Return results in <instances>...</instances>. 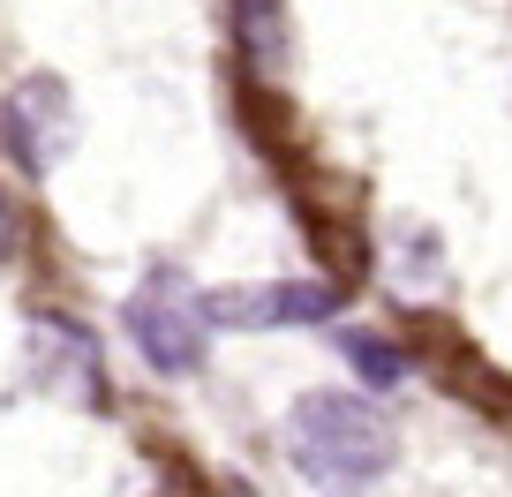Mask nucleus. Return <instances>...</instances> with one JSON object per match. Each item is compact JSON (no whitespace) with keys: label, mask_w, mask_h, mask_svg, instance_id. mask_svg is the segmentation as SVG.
<instances>
[{"label":"nucleus","mask_w":512,"mask_h":497,"mask_svg":"<svg viewBox=\"0 0 512 497\" xmlns=\"http://www.w3.org/2000/svg\"><path fill=\"white\" fill-rule=\"evenodd\" d=\"M211 332H294V324H324L347 309V287L332 279H272V287H219L204 294Z\"/></svg>","instance_id":"3"},{"label":"nucleus","mask_w":512,"mask_h":497,"mask_svg":"<svg viewBox=\"0 0 512 497\" xmlns=\"http://www.w3.org/2000/svg\"><path fill=\"white\" fill-rule=\"evenodd\" d=\"M8 241H16V219H8V204H0V249H8Z\"/></svg>","instance_id":"8"},{"label":"nucleus","mask_w":512,"mask_h":497,"mask_svg":"<svg viewBox=\"0 0 512 497\" xmlns=\"http://www.w3.org/2000/svg\"><path fill=\"white\" fill-rule=\"evenodd\" d=\"M287 452L324 490H369L384 467L400 460V430L362 392H309L287 415Z\"/></svg>","instance_id":"1"},{"label":"nucleus","mask_w":512,"mask_h":497,"mask_svg":"<svg viewBox=\"0 0 512 497\" xmlns=\"http://www.w3.org/2000/svg\"><path fill=\"white\" fill-rule=\"evenodd\" d=\"M234 38H241V61H249V83L256 91H279L287 76V0H234Z\"/></svg>","instance_id":"6"},{"label":"nucleus","mask_w":512,"mask_h":497,"mask_svg":"<svg viewBox=\"0 0 512 497\" xmlns=\"http://www.w3.org/2000/svg\"><path fill=\"white\" fill-rule=\"evenodd\" d=\"M0 144L16 151L23 174H53V166L76 151V106H68V83L53 76H23L0 106Z\"/></svg>","instance_id":"4"},{"label":"nucleus","mask_w":512,"mask_h":497,"mask_svg":"<svg viewBox=\"0 0 512 497\" xmlns=\"http://www.w3.org/2000/svg\"><path fill=\"white\" fill-rule=\"evenodd\" d=\"M68 362H76V392L83 400H106V362H98V347H91V332H83L76 317H31V369H38V385H61L68 392Z\"/></svg>","instance_id":"5"},{"label":"nucleus","mask_w":512,"mask_h":497,"mask_svg":"<svg viewBox=\"0 0 512 497\" xmlns=\"http://www.w3.org/2000/svg\"><path fill=\"white\" fill-rule=\"evenodd\" d=\"M347 347V362L362 369V385H377V392H392V385H407V354L392 347L384 332H347L339 339Z\"/></svg>","instance_id":"7"},{"label":"nucleus","mask_w":512,"mask_h":497,"mask_svg":"<svg viewBox=\"0 0 512 497\" xmlns=\"http://www.w3.org/2000/svg\"><path fill=\"white\" fill-rule=\"evenodd\" d=\"M128 339H136V354H144L159 377H189V369L211 354V309H204V294H196L181 272H166V264H159L144 287L128 294Z\"/></svg>","instance_id":"2"}]
</instances>
